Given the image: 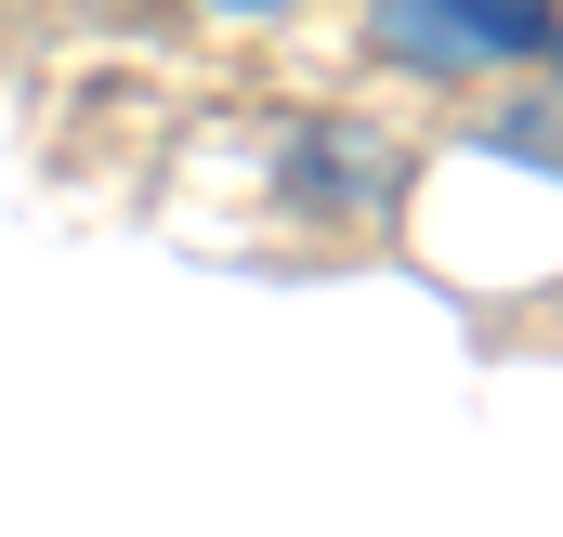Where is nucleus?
Here are the masks:
<instances>
[{"mask_svg": "<svg viewBox=\"0 0 563 537\" xmlns=\"http://www.w3.org/2000/svg\"><path fill=\"white\" fill-rule=\"evenodd\" d=\"M223 13H276V0H223Z\"/></svg>", "mask_w": 563, "mask_h": 537, "instance_id": "nucleus-2", "label": "nucleus"}, {"mask_svg": "<svg viewBox=\"0 0 563 537\" xmlns=\"http://www.w3.org/2000/svg\"><path fill=\"white\" fill-rule=\"evenodd\" d=\"M380 40L407 66H538L551 0H380Z\"/></svg>", "mask_w": 563, "mask_h": 537, "instance_id": "nucleus-1", "label": "nucleus"}]
</instances>
